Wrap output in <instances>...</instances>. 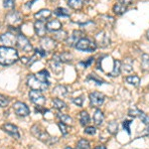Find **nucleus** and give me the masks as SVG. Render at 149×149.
Wrapping results in <instances>:
<instances>
[{"instance_id": "15", "label": "nucleus", "mask_w": 149, "mask_h": 149, "mask_svg": "<svg viewBox=\"0 0 149 149\" xmlns=\"http://www.w3.org/2000/svg\"><path fill=\"white\" fill-rule=\"evenodd\" d=\"M34 30L35 33L38 37H45L47 33V27H46V24H45L44 21H41V20H36L34 23Z\"/></svg>"}, {"instance_id": "8", "label": "nucleus", "mask_w": 149, "mask_h": 149, "mask_svg": "<svg viewBox=\"0 0 149 149\" xmlns=\"http://www.w3.org/2000/svg\"><path fill=\"white\" fill-rule=\"evenodd\" d=\"M29 97H30L31 102L33 103H35L36 105H43L46 103V98L43 95V93L40 92V91H35V90H32L30 91L29 93Z\"/></svg>"}, {"instance_id": "24", "label": "nucleus", "mask_w": 149, "mask_h": 149, "mask_svg": "<svg viewBox=\"0 0 149 149\" xmlns=\"http://www.w3.org/2000/svg\"><path fill=\"white\" fill-rule=\"evenodd\" d=\"M112 10L116 15H122L123 13H125L127 10V5L123 3H120V2H117L115 3L113 7H112Z\"/></svg>"}, {"instance_id": "51", "label": "nucleus", "mask_w": 149, "mask_h": 149, "mask_svg": "<svg viewBox=\"0 0 149 149\" xmlns=\"http://www.w3.org/2000/svg\"><path fill=\"white\" fill-rule=\"evenodd\" d=\"M147 134H148V135H149V127H148V128H147Z\"/></svg>"}, {"instance_id": "27", "label": "nucleus", "mask_w": 149, "mask_h": 149, "mask_svg": "<svg viewBox=\"0 0 149 149\" xmlns=\"http://www.w3.org/2000/svg\"><path fill=\"white\" fill-rule=\"evenodd\" d=\"M125 81L129 85L133 86H138L140 84V78L136 74H132V76H127L125 78Z\"/></svg>"}, {"instance_id": "28", "label": "nucleus", "mask_w": 149, "mask_h": 149, "mask_svg": "<svg viewBox=\"0 0 149 149\" xmlns=\"http://www.w3.org/2000/svg\"><path fill=\"white\" fill-rule=\"evenodd\" d=\"M141 70L143 72H149V55L143 54L141 56Z\"/></svg>"}, {"instance_id": "53", "label": "nucleus", "mask_w": 149, "mask_h": 149, "mask_svg": "<svg viewBox=\"0 0 149 149\" xmlns=\"http://www.w3.org/2000/svg\"><path fill=\"white\" fill-rule=\"evenodd\" d=\"M31 149H33V148H31Z\"/></svg>"}, {"instance_id": "6", "label": "nucleus", "mask_w": 149, "mask_h": 149, "mask_svg": "<svg viewBox=\"0 0 149 149\" xmlns=\"http://www.w3.org/2000/svg\"><path fill=\"white\" fill-rule=\"evenodd\" d=\"M16 45H17L19 50H21L22 52H25V53L31 52L33 49L32 45H31L30 41L28 40V38L25 37V36L22 34H19L17 36V43H16Z\"/></svg>"}, {"instance_id": "43", "label": "nucleus", "mask_w": 149, "mask_h": 149, "mask_svg": "<svg viewBox=\"0 0 149 149\" xmlns=\"http://www.w3.org/2000/svg\"><path fill=\"white\" fill-rule=\"evenodd\" d=\"M35 55H37L39 58H43V57L47 56V52L44 51L42 48H41V49H36L35 50Z\"/></svg>"}, {"instance_id": "17", "label": "nucleus", "mask_w": 149, "mask_h": 149, "mask_svg": "<svg viewBox=\"0 0 149 149\" xmlns=\"http://www.w3.org/2000/svg\"><path fill=\"white\" fill-rule=\"evenodd\" d=\"M49 67L51 68V70L54 72L56 74H60L63 72V67H62V63L60 61H58L56 59H53L49 62Z\"/></svg>"}, {"instance_id": "5", "label": "nucleus", "mask_w": 149, "mask_h": 149, "mask_svg": "<svg viewBox=\"0 0 149 149\" xmlns=\"http://www.w3.org/2000/svg\"><path fill=\"white\" fill-rule=\"evenodd\" d=\"M27 85L29 88H31L32 90L40 91V92L46 91L48 88V86H49L48 84L43 83V81H41L40 80H38L35 74H29L27 77Z\"/></svg>"}, {"instance_id": "37", "label": "nucleus", "mask_w": 149, "mask_h": 149, "mask_svg": "<svg viewBox=\"0 0 149 149\" xmlns=\"http://www.w3.org/2000/svg\"><path fill=\"white\" fill-rule=\"evenodd\" d=\"M3 6L4 8L6 9H14V6H15V1L14 0H4L3 1Z\"/></svg>"}, {"instance_id": "21", "label": "nucleus", "mask_w": 149, "mask_h": 149, "mask_svg": "<svg viewBox=\"0 0 149 149\" xmlns=\"http://www.w3.org/2000/svg\"><path fill=\"white\" fill-rule=\"evenodd\" d=\"M35 76H36V78H37L38 80H40L41 81H43V83H46V84H48V85H50V81H49L50 74H49V72H48L46 69L38 72Z\"/></svg>"}, {"instance_id": "26", "label": "nucleus", "mask_w": 149, "mask_h": 149, "mask_svg": "<svg viewBox=\"0 0 149 149\" xmlns=\"http://www.w3.org/2000/svg\"><path fill=\"white\" fill-rule=\"evenodd\" d=\"M121 72V62L119 60H114L113 61V69H112V72L110 73L109 76L111 77H117L120 74Z\"/></svg>"}, {"instance_id": "33", "label": "nucleus", "mask_w": 149, "mask_h": 149, "mask_svg": "<svg viewBox=\"0 0 149 149\" xmlns=\"http://www.w3.org/2000/svg\"><path fill=\"white\" fill-rule=\"evenodd\" d=\"M107 131L112 135H115L118 131V123L115 121H111L107 124Z\"/></svg>"}, {"instance_id": "18", "label": "nucleus", "mask_w": 149, "mask_h": 149, "mask_svg": "<svg viewBox=\"0 0 149 149\" xmlns=\"http://www.w3.org/2000/svg\"><path fill=\"white\" fill-rule=\"evenodd\" d=\"M121 70L124 73H131L133 71V59L131 58H124L121 63Z\"/></svg>"}, {"instance_id": "1", "label": "nucleus", "mask_w": 149, "mask_h": 149, "mask_svg": "<svg viewBox=\"0 0 149 149\" xmlns=\"http://www.w3.org/2000/svg\"><path fill=\"white\" fill-rule=\"evenodd\" d=\"M19 60L18 52L12 47L1 46L0 47V65L2 66H11Z\"/></svg>"}, {"instance_id": "32", "label": "nucleus", "mask_w": 149, "mask_h": 149, "mask_svg": "<svg viewBox=\"0 0 149 149\" xmlns=\"http://www.w3.org/2000/svg\"><path fill=\"white\" fill-rule=\"evenodd\" d=\"M53 104H54L55 109H57L58 110H63L67 109V104L60 98H53Z\"/></svg>"}, {"instance_id": "52", "label": "nucleus", "mask_w": 149, "mask_h": 149, "mask_svg": "<svg viewBox=\"0 0 149 149\" xmlns=\"http://www.w3.org/2000/svg\"><path fill=\"white\" fill-rule=\"evenodd\" d=\"M148 88H149V86H148Z\"/></svg>"}, {"instance_id": "38", "label": "nucleus", "mask_w": 149, "mask_h": 149, "mask_svg": "<svg viewBox=\"0 0 149 149\" xmlns=\"http://www.w3.org/2000/svg\"><path fill=\"white\" fill-rule=\"evenodd\" d=\"M9 104V98L0 93V107H6Z\"/></svg>"}, {"instance_id": "36", "label": "nucleus", "mask_w": 149, "mask_h": 149, "mask_svg": "<svg viewBox=\"0 0 149 149\" xmlns=\"http://www.w3.org/2000/svg\"><path fill=\"white\" fill-rule=\"evenodd\" d=\"M88 80L90 81V80H92L93 81H95V84L98 86H102V84H104V81H102V80H100V79H98L95 74H91L90 76L88 77Z\"/></svg>"}, {"instance_id": "25", "label": "nucleus", "mask_w": 149, "mask_h": 149, "mask_svg": "<svg viewBox=\"0 0 149 149\" xmlns=\"http://www.w3.org/2000/svg\"><path fill=\"white\" fill-rule=\"evenodd\" d=\"M103 120H104V115L103 112L100 109H97L93 113V121H95V125H102Z\"/></svg>"}, {"instance_id": "4", "label": "nucleus", "mask_w": 149, "mask_h": 149, "mask_svg": "<svg viewBox=\"0 0 149 149\" xmlns=\"http://www.w3.org/2000/svg\"><path fill=\"white\" fill-rule=\"evenodd\" d=\"M76 48L79 51L81 52H95L97 50V44H95V40H91L88 38H81V39L77 43Z\"/></svg>"}, {"instance_id": "12", "label": "nucleus", "mask_w": 149, "mask_h": 149, "mask_svg": "<svg viewBox=\"0 0 149 149\" xmlns=\"http://www.w3.org/2000/svg\"><path fill=\"white\" fill-rule=\"evenodd\" d=\"M0 41L5 45L6 47H12L17 43V38L16 36L11 32L4 33L0 36Z\"/></svg>"}, {"instance_id": "41", "label": "nucleus", "mask_w": 149, "mask_h": 149, "mask_svg": "<svg viewBox=\"0 0 149 149\" xmlns=\"http://www.w3.org/2000/svg\"><path fill=\"white\" fill-rule=\"evenodd\" d=\"M138 117L141 119V121H142L144 124H148L149 125V115L148 114H146V113H144V112L141 111Z\"/></svg>"}, {"instance_id": "44", "label": "nucleus", "mask_w": 149, "mask_h": 149, "mask_svg": "<svg viewBox=\"0 0 149 149\" xmlns=\"http://www.w3.org/2000/svg\"><path fill=\"white\" fill-rule=\"evenodd\" d=\"M95 132L97 130H95V127L93 126H88L85 129V133L90 134V135H93V134H95Z\"/></svg>"}, {"instance_id": "13", "label": "nucleus", "mask_w": 149, "mask_h": 149, "mask_svg": "<svg viewBox=\"0 0 149 149\" xmlns=\"http://www.w3.org/2000/svg\"><path fill=\"white\" fill-rule=\"evenodd\" d=\"M81 38H84V33L80 30H74V32L72 33V35H70L68 37V39L66 40V43L70 47H73V46L76 47L77 43H78Z\"/></svg>"}, {"instance_id": "49", "label": "nucleus", "mask_w": 149, "mask_h": 149, "mask_svg": "<svg viewBox=\"0 0 149 149\" xmlns=\"http://www.w3.org/2000/svg\"><path fill=\"white\" fill-rule=\"evenodd\" d=\"M64 149H73V148L70 147V146H67V147H66V148H64Z\"/></svg>"}, {"instance_id": "16", "label": "nucleus", "mask_w": 149, "mask_h": 149, "mask_svg": "<svg viewBox=\"0 0 149 149\" xmlns=\"http://www.w3.org/2000/svg\"><path fill=\"white\" fill-rule=\"evenodd\" d=\"M53 58L58 60V61H60L61 63H71L74 59L73 55L70 52H63V53H60V54H55Z\"/></svg>"}, {"instance_id": "29", "label": "nucleus", "mask_w": 149, "mask_h": 149, "mask_svg": "<svg viewBox=\"0 0 149 149\" xmlns=\"http://www.w3.org/2000/svg\"><path fill=\"white\" fill-rule=\"evenodd\" d=\"M68 39V33L64 30H59L55 33L54 35V40L55 41H59V42H62V41H66Z\"/></svg>"}, {"instance_id": "46", "label": "nucleus", "mask_w": 149, "mask_h": 149, "mask_svg": "<svg viewBox=\"0 0 149 149\" xmlns=\"http://www.w3.org/2000/svg\"><path fill=\"white\" fill-rule=\"evenodd\" d=\"M72 102L76 105H78V107H81V105H83V98L81 97H74L72 100Z\"/></svg>"}, {"instance_id": "40", "label": "nucleus", "mask_w": 149, "mask_h": 149, "mask_svg": "<svg viewBox=\"0 0 149 149\" xmlns=\"http://www.w3.org/2000/svg\"><path fill=\"white\" fill-rule=\"evenodd\" d=\"M58 126H59L60 130H61L63 135H67V134H68V127H67V124L60 121V122H58Z\"/></svg>"}, {"instance_id": "23", "label": "nucleus", "mask_w": 149, "mask_h": 149, "mask_svg": "<svg viewBox=\"0 0 149 149\" xmlns=\"http://www.w3.org/2000/svg\"><path fill=\"white\" fill-rule=\"evenodd\" d=\"M68 5L74 10L81 11L84 8V2L83 0H68Z\"/></svg>"}, {"instance_id": "2", "label": "nucleus", "mask_w": 149, "mask_h": 149, "mask_svg": "<svg viewBox=\"0 0 149 149\" xmlns=\"http://www.w3.org/2000/svg\"><path fill=\"white\" fill-rule=\"evenodd\" d=\"M31 133H32L37 139H39V140H41L44 143L49 144V145H51V144L54 143L55 141L58 140L57 138L53 139L54 137H51L48 132L45 131L44 129H42L39 125H37V124H35V125L32 126V128H31Z\"/></svg>"}, {"instance_id": "19", "label": "nucleus", "mask_w": 149, "mask_h": 149, "mask_svg": "<svg viewBox=\"0 0 149 149\" xmlns=\"http://www.w3.org/2000/svg\"><path fill=\"white\" fill-rule=\"evenodd\" d=\"M46 27H47V30L51 31V32H57V31L61 30L63 25H62V23L60 22L59 20L54 19V20L49 21V22L46 24Z\"/></svg>"}, {"instance_id": "35", "label": "nucleus", "mask_w": 149, "mask_h": 149, "mask_svg": "<svg viewBox=\"0 0 149 149\" xmlns=\"http://www.w3.org/2000/svg\"><path fill=\"white\" fill-rule=\"evenodd\" d=\"M90 148H91L90 142H88L86 139H84V138L80 139L76 146V149H90Z\"/></svg>"}, {"instance_id": "50", "label": "nucleus", "mask_w": 149, "mask_h": 149, "mask_svg": "<svg viewBox=\"0 0 149 149\" xmlns=\"http://www.w3.org/2000/svg\"><path fill=\"white\" fill-rule=\"evenodd\" d=\"M147 39L149 40V30L147 31Z\"/></svg>"}, {"instance_id": "45", "label": "nucleus", "mask_w": 149, "mask_h": 149, "mask_svg": "<svg viewBox=\"0 0 149 149\" xmlns=\"http://www.w3.org/2000/svg\"><path fill=\"white\" fill-rule=\"evenodd\" d=\"M130 124H131V120H124L123 121V128L127 131L128 134H130Z\"/></svg>"}, {"instance_id": "3", "label": "nucleus", "mask_w": 149, "mask_h": 149, "mask_svg": "<svg viewBox=\"0 0 149 149\" xmlns=\"http://www.w3.org/2000/svg\"><path fill=\"white\" fill-rule=\"evenodd\" d=\"M5 22L8 24L9 27H13L14 29H19L20 25L23 23L22 15L18 11H11L6 15Z\"/></svg>"}, {"instance_id": "39", "label": "nucleus", "mask_w": 149, "mask_h": 149, "mask_svg": "<svg viewBox=\"0 0 149 149\" xmlns=\"http://www.w3.org/2000/svg\"><path fill=\"white\" fill-rule=\"evenodd\" d=\"M141 110H139L136 107H132L130 109H129L128 111V114L130 115L132 117H136V116H139V114H140Z\"/></svg>"}, {"instance_id": "9", "label": "nucleus", "mask_w": 149, "mask_h": 149, "mask_svg": "<svg viewBox=\"0 0 149 149\" xmlns=\"http://www.w3.org/2000/svg\"><path fill=\"white\" fill-rule=\"evenodd\" d=\"M13 109L18 116L25 117L30 114V109H29V107H27V104L24 102H16L14 103Z\"/></svg>"}, {"instance_id": "42", "label": "nucleus", "mask_w": 149, "mask_h": 149, "mask_svg": "<svg viewBox=\"0 0 149 149\" xmlns=\"http://www.w3.org/2000/svg\"><path fill=\"white\" fill-rule=\"evenodd\" d=\"M93 62H95V58H93V57H91V58H88L86 61L85 62H81L80 65H81V66H84V68H88V67L92 65Z\"/></svg>"}, {"instance_id": "10", "label": "nucleus", "mask_w": 149, "mask_h": 149, "mask_svg": "<svg viewBox=\"0 0 149 149\" xmlns=\"http://www.w3.org/2000/svg\"><path fill=\"white\" fill-rule=\"evenodd\" d=\"M41 48H42L44 51L48 52H53L57 47V43L53 38L49 37H43L41 40Z\"/></svg>"}, {"instance_id": "14", "label": "nucleus", "mask_w": 149, "mask_h": 149, "mask_svg": "<svg viewBox=\"0 0 149 149\" xmlns=\"http://www.w3.org/2000/svg\"><path fill=\"white\" fill-rule=\"evenodd\" d=\"M2 129L8 133L9 135L12 136V137L16 138V139H19L20 138V133H19V130H18V127L14 124H11V123H5L2 125Z\"/></svg>"}, {"instance_id": "47", "label": "nucleus", "mask_w": 149, "mask_h": 149, "mask_svg": "<svg viewBox=\"0 0 149 149\" xmlns=\"http://www.w3.org/2000/svg\"><path fill=\"white\" fill-rule=\"evenodd\" d=\"M118 2L125 4V5H129V4L132 3V0H118Z\"/></svg>"}, {"instance_id": "31", "label": "nucleus", "mask_w": 149, "mask_h": 149, "mask_svg": "<svg viewBox=\"0 0 149 149\" xmlns=\"http://www.w3.org/2000/svg\"><path fill=\"white\" fill-rule=\"evenodd\" d=\"M90 115H88V112L86 111V110H83V111H81L80 113V122L81 124L83 126H86L88 125V123H90Z\"/></svg>"}, {"instance_id": "20", "label": "nucleus", "mask_w": 149, "mask_h": 149, "mask_svg": "<svg viewBox=\"0 0 149 149\" xmlns=\"http://www.w3.org/2000/svg\"><path fill=\"white\" fill-rule=\"evenodd\" d=\"M51 15H52V12L50 11L49 9H42V10L38 11L37 13H35L34 17L37 19V20L45 21V20H47L48 18H50Z\"/></svg>"}, {"instance_id": "48", "label": "nucleus", "mask_w": 149, "mask_h": 149, "mask_svg": "<svg viewBox=\"0 0 149 149\" xmlns=\"http://www.w3.org/2000/svg\"><path fill=\"white\" fill-rule=\"evenodd\" d=\"M95 149H107V148H105V146H103V145H98Z\"/></svg>"}, {"instance_id": "30", "label": "nucleus", "mask_w": 149, "mask_h": 149, "mask_svg": "<svg viewBox=\"0 0 149 149\" xmlns=\"http://www.w3.org/2000/svg\"><path fill=\"white\" fill-rule=\"evenodd\" d=\"M57 117L60 119V121L63 122V123L67 124V125H72L73 124V118H72L70 115L68 114H65V113H58Z\"/></svg>"}, {"instance_id": "11", "label": "nucleus", "mask_w": 149, "mask_h": 149, "mask_svg": "<svg viewBox=\"0 0 149 149\" xmlns=\"http://www.w3.org/2000/svg\"><path fill=\"white\" fill-rule=\"evenodd\" d=\"M105 100V97L98 92H93L90 93V102L93 107H100Z\"/></svg>"}, {"instance_id": "7", "label": "nucleus", "mask_w": 149, "mask_h": 149, "mask_svg": "<svg viewBox=\"0 0 149 149\" xmlns=\"http://www.w3.org/2000/svg\"><path fill=\"white\" fill-rule=\"evenodd\" d=\"M95 42L97 47L105 48L110 44V38L104 31H100V32H98L95 34Z\"/></svg>"}, {"instance_id": "34", "label": "nucleus", "mask_w": 149, "mask_h": 149, "mask_svg": "<svg viewBox=\"0 0 149 149\" xmlns=\"http://www.w3.org/2000/svg\"><path fill=\"white\" fill-rule=\"evenodd\" d=\"M54 13L56 14L57 16H59V17H70V16H71L70 12L67 10V9L62 8V7H59V8H57L56 10L54 11Z\"/></svg>"}, {"instance_id": "22", "label": "nucleus", "mask_w": 149, "mask_h": 149, "mask_svg": "<svg viewBox=\"0 0 149 149\" xmlns=\"http://www.w3.org/2000/svg\"><path fill=\"white\" fill-rule=\"evenodd\" d=\"M53 95H55L56 97H64L68 95V90L65 86H57L56 88L53 90Z\"/></svg>"}]
</instances>
